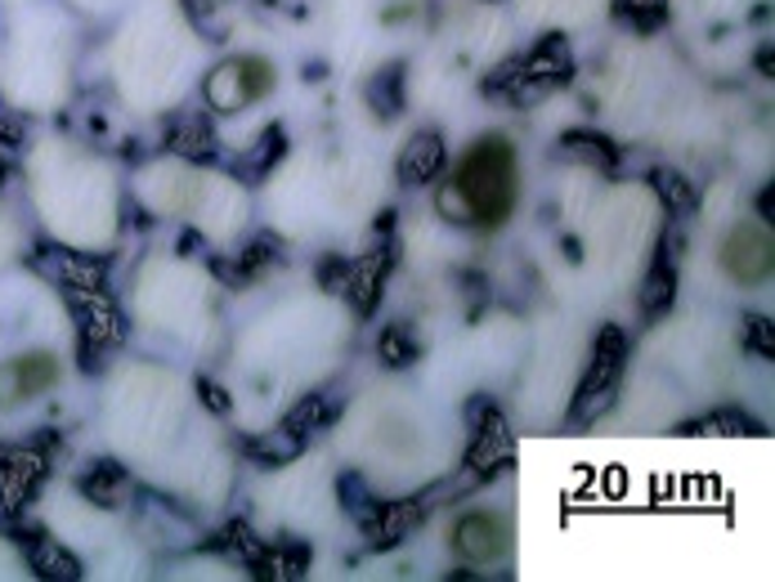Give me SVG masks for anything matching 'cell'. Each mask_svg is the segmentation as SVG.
I'll return each mask as SVG.
<instances>
[{"instance_id":"1","label":"cell","mask_w":775,"mask_h":582,"mask_svg":"<svg viewBox=\"0 0 775 582\" xmlns=\"http://www.w3.org/2000/svg\"><path fill=\"white\" fill-rule=\"evenodd\" d=\"M521 198V166H515V149L507 135H485L458 157L445 206L453 220H466L475 229H502Z\"/></svg>"},{"instance_id":"2","label":"cell","mask_w":775,"mask_h":582,"mask_svg":"<svg viewBox=\"0 0 775 582\" xmlns=\"http://www.w3.org/2000/svg\"><path fill=\"white\" fill-rule=\"evenodd\" d=\"M722 274L730 282H740V287H758L771 278L775 269V242H771V229L758 225V220H745V225H735L722 242Z\"/></svg>"},{"instance_id":"3","label":"cell","mask_w":775,"mask_h":582,"mask_svg":"<svg viewBox=\"0 0 775 582\" xmlns=\"http://www.w3.org/2000/svg\"><path fill=\"white\" fill-rule=\"evenodd\" d=\"M63 377L59 358L50 350H27V354H14L10 363H0V404L5 408H18L27 398L54 390Z\"/></svg>"},{"instance_id":"4","label":"cell","mask_w":775,"mask_h":582,"mask_svg":"<svg viewBox=\"0 0 775 582\" xmlns=\"http://www.w3.org/2000/svg\"><path fill=\"white\" fill-rule=\"evenodd\" d=\"M270 86H274V72H270L265 59H238V63H225L215 72L207 94H211L215 107L234 113V107H242V103H255Z\"/></svg>"},{"instance_id":"5","label":"cell","mask_w":775,"mask_h":582,"mask_svg":"<svg viewBox=\"0 0 775 582\" xmlns=\"http://www.w3.org/2000/svg\"><path fill=\"white\" fill-rule=\"evenodd\" d=\"M458 556L466 565H489L507 552V524L493 511H471L458 520Z\"/></svg>"},{"instance_id":"6","label":"cell","mask_w":775,"mask_h":582,"mask_svg":"<svg viewBox=\"0 0 775 582\" xmlns=\"http://www.w3.org/2000/svg\"><path fill=\"white\" fill-rule=\"evenodd\" d=\"M439 166H445V143H439V135H417L409 143V153L399 157V175L409 179V185H422V179L439 175Z\"/></svg>"},{"instance_id":"7","label":"cell","mask_w":775,"mask_h":582,"mask_svg":"<svg viewBox=\"0 0 775 582\" xmlns=\"http://www.w3.org/2000/svg\"><path fill=\"white\" fill-rule=\"evenodd\" d=\"M673 301V269H659L650 282H646V296H641V305L646 309H663Z\"/></svg>"},{"instance_id":"8","label":"cell","mask_w":775,"mask_h":582,"mask_svg":"<svg viewBox=\"0 0 775 582\" xmlns=\"http://www.w3.org/2000/svg\"><path fill=\"white\" fill-rule=\"evenodd\" d=\"M654 179H659V185H663V193H668L677 206H690V198H695V193H690V185H682V179H677L673 170H659Z\"/></svg>"}]
</instances>
